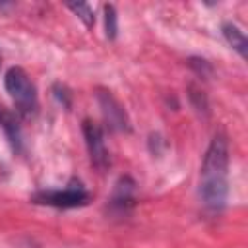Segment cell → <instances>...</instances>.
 Listing matches in <instances>:
<instances>
[{"instance_id":"cell-11","label":"cell","mask_w":248,"mask_h":248,"mask_svg":"<svg viewBox=\"0 0 248 248\" xmlns=\"http://www.w3.org/2000/svg\"><path fill=\"white\" fill-rule=\"evenodd\" d=\"M0 62H2V56H0Z\"/></svg>"},{"instance_id":"cell-1","label":"cell","mask_w":248,"mask_h":248,"mask_svg":"<svg viewBox=\"0 0 248 248\" xmlns=\"http://www.w3.org/2000/svg\"><path fill=\"white\" fill-rule=\"evenodd\" d=\"M229 194V141L217 132L207 145L200 172V196L203 203L217 211L225 205Z\"/></svg>"},{"instance_id":"cell-5","label":"cell","mask_w":248,"mask_h":248,"mask_svg":"<svg viewBox=\"0 0 248 248\" xmlns=\"http://www.w3.org/2000/svg\"><path fill=\"white\" fill-rule=\"evenodd\" d=\"M97 99H99V105H101V110L105 114V120L108 122L110 128L114 130H128V116H126V110L124 107L112 97L110 91H99L97 93Z\"/></svg>"},{"instance_id":"cell-6","label":"cell","mask_w":248,"mask_h":248,"mask_svg":"<svg viewBox=\"0 0 248 248\" xmlns=\"http://www.w3.org/2000/svg\"><path fill=\"white\" fill-rule=\"evenodd\" d=\"M0 128L4 130L12 149L14 151H21V128H19V122H17L16 114L10 112L4 107H0Z\"/></svg>"},{"instance_id":"cell-8","label":"cell","mask_w":248,"mask_h":248,"mask_svg":"<svg viewBox=\"0 0 248 248\" xmlns=\"http://www.w3.org/2000/svg\"><path fill=\"white\" fill-rule=\"evenodd\" d=\"M223 35H225L227 43L244 58V56H246V46H248L244 33H242L234 23H225V25H223Z\"/></svg>"},{"instance_id":"cell-2","label":"cell","mask_w":248,"mask_h":248,"mask_svg":"<svg viewBox=\"0 0 248 248\" xmlns=\"http://www.w3.org/2000/svg\"><path fill=\"white\" fill-rule=\"evenodd\" d=\"M4 87L23 116H31L37 110V89L23 68L12 66L4 76Z\"/></svg>"},{"instance_id":"cell-3","label":"cell","mask_w":248,"mask_h":248,"mask_svg":"<svg viewBox=\"0 0 248 248\" xmlns=\"http://www.w3.org/2000/svg\"><path fill=\"white\" fill-rule=\"evenodd\" d=\"M81 132H83V138H85V145H87L91 165L99 170H107L110 167V153L107 149L101 126L85 118L83 124H81Z\"/></svg>"},{"instance_id":"cell-7","label":"cell","mask_w":248,"mask_h":248,"mask_svg":"<svg viewBox=\"0 0 248 248\" xmlns=\"http://www.w3.org/2000/svg\"><path fill=\"white\" fill-rule=\"evenodd\" d=\"M132 203H134V182L128 176H122L114 186V194L110 198V205L114 209H118V211H126Z\"/></svg>"},{"instance_id":"cell-10","label":"cell","mask_w":248,"mask_h":248,"mask_svg":"<svg viewBox=\"0 0 248 248\" xmlns=\"http://www.w3.org/2000/svg\"><path fill=\"white\" fill-rule=\"evenodd\" d=\"M68 8L85 23V25H93V21H95V16H93V10H91V6L89 4H83V2H68Z\"/></svg>"},{"instance_id":"cell-4","label":"cell","mask_w":248,"mask_h":248,"mask_svg":"<svg viewBox=\"0 0 248 248\" xmlns=\"http://www.w3.org/2000/svg\"><path fill=\"white\" fill-rule=\"evenodd\" d=\"M89 194L78 184V186H68L64 190H41L33 194L35 203L43 205H52V207H79L89 202Z\"/></svg>"},{"instance_id":"cell-9","label":"cell","mask_w":248,"mask_h":248,"mask_svg":"<svg viewBox=\"0 0 248 248\" xmlns=\"http://www.w3.org/2000/svg\"><path fill=\"white\" fill-rule=\"evenodd\" d=\"M105 31L108 39H114L118 31V16L112 4H105Z\"/></svg>"}]
</instances>
